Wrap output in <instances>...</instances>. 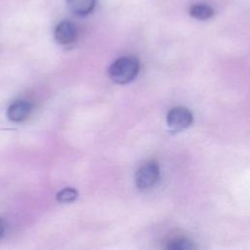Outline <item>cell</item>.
Listing matches in <instances>:
<instances>
[{"label":"cell","instance_id":"cell-6","mask_svg":"<svg viewBox=\"0 0 250 250\" xmlns=\"http://www.w3.org/2000/svg\"><path fill=\"white\" fill-rule=\"evenodd\" d=\"M96 0H66L68 10L76 16H87L95 8Z\"/></svg>","mask_w":250,"mask_h":250},{"label":"cell","instance_id":"cell-8","mask_svg":"<svg viewBox=\"0 0 250 250\" xmlns=\"http://www.w3.org/2000/svg\"><path fill=\"white\" fill-rule=\"evenodd\" d=\"M166 248L170 250H190L194 249L195 245L188 238L175 237L167 242Z\"/></svg>","mask_w":250,"mask_h":250},{"label":"cell","instance_id":"cell-3","mask_svg":"<svg viewBox=\"0 0 250 250\" xmlns=\"http://www.w3.org/2000/svg\"><path fill=\"white\" fill-rule=\"evenodd\" d=\"M166 120L170 129L173 131H182L191 125L193 116L188 107L178 105L168 111Z\"/></svg>","mask_w":250,"mask_h":250},{"label":"cell","instance_id":"cell-4","mask_svg":"<svg viewBox=\"0 0 250 250\" xmlns=\"http://www.w3.org/2000/svg\"><path fill=\"white\" fill-rule=\"evenodd\" d=\"M77 37V27L70 21H60L54 30V38L61 45H68Z\"/></svg>","mask_w":250,"mask_h":250},{"label":"cell","instance_id":"cell-10","mask_svg":"<svg viewBox=\"0 0 250 250\" xmlns=\"http://www.w3.org/2000/svg\"><path fill=\"white\" fill-rule=\"evenodd\" d=\"M3 231H4V226H3L2 221L0 220V237H1L2 234H3Z\"/></svg>","mask_w":250,"mask_h":250},{"label":"cell","instance_id":"cell-9","mask_svg":"<svg viewBox=\"0 0 250 250\" xmlns=\"http://www.w3.org/2000/svg\"><path fill=\"white\" fill-rule=\"evenodd\" d=\"M78 196V192L73 188H65L57 193V200L61 203H69L74 201Z\"/></svg>","mask_w":250,"mask_h":250},{"label":"cell","instance_id":"cell-7","mask_svg":"<svg viewBox=\"0 0 250 250\" xmlns=\"http://www.w3.org/2000/svg\"><path fill=\"white\" fill-rule=\"evenodd\" d=\"M189 15L197 20H208L214 16V10L206 4H194L189 8Z\"/></svg>","mask_w":250,"mask_h":250},{"label":"cell","instance_id":"cell-1","mask_svg":"<svg viewBox=\"0 0 250 250\" xmlns=\"http://www.w3.org/2000/svg\"><path fill=\"white\" fill-rule=\"evenodd\" d=\"M140 69L139 61L134 57H121L108 68L109 78L117 84H126L135 79Z\"/></svg>","mask_w":250,"mask_h":250},{"label":"cell","instance_id":"cell-2","mask_svg":"<svg viewBox=\"0 0 250 250\" xmlns=\"http://www.w3.org/2000/svg\"><path fill=\"white\" fill-rule=\"evenodd\" d=\"M159 177V167L155 161L144 163L136 172L135 182L140 189H147L155 185Z\"/></svg>","mask_w":250,"mask_h":250},{"label":"cell","instance_id":"cell-5","mask_svg":"<svg viewBox=\"0 0 250 250\" xmlns=\"http://www.w3.org/2000/svg\"><path fill=\"white\" fill-rule=\"evenodd\" d=\"M32 105L26 100L15 101L7 110V117L14 122H21L28 117L31 112Z\"/></svg>","mask_w":250,"mask_h":250}]
</instances>
